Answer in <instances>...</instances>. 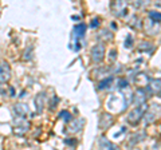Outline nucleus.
<instances>
[{"label": "nucleus", "mask_w": 161, "mask_h": 150, "mask_svg": "<svg viewBox=\"0 0 161 150\" xmlns=\"http://www.w3.org/2000/svg\"><path fill=\"white\" fill-rule=\"evenodd\" d=\"M98 26H99V19L98 18H94L93 21L90 23V27H91V28H97Z\"/></svg>", "instance_id": "14"}, {"label": "nucleus", "mask_w": 161, "mask_h": 150, "mask_svg": "<svg viewBox=\"0 0 161 150\" xmlns=\"http://www.w3.org/2000/svg\"><path fill=\"white\" fill-rule=\"evenodd\" d=\"M86 34V24L85 23H80V24H77L74 27V31H72V35L77 40H79L80 38H83Z\"/></svg>", "instance_id": "5"}, {"label": "nucleus", "mask_w": 161, "mask_h": 150, "mask_svg": "<svg viewBox=\"0 0 161 150\" xmlns=\"http://www.w3.org/2000/svg\"><path fill=\"white\" fill-rule=\"evenodd\" d=\"M112 83H113V78L109 76V78H106V79H103V80L99 82L98 88H99V90H105V88H107L110 85H112Z\"/></svg>", "instance_id": "10"}, {"label": "nucleus", "mask_w": 161, "mask_h": 150, "mask_svg": "<svg viewBox=\"0 0 161 150\" xmlns=\"http://www.w3.org/2000/svg\"><path fill=\"white\" fill-rule=\"evenodd\" d=\"M149 18H150V20L156 21V23H161V12H157V11H150Z\"/></svg>", "instance_id": "11"}, {"label": "nucleus", "mask_w": 161, "mask_h": 150, "mask_svg": "<svg viewBox=\"0 0 161 150\" xmlns=\"http://www.w3.org/2000/svg\"><path fill=\"white\" fill-rule=\"evenodd\" d=\"M90 56H91V60L94 63L99 64L102 60H103V56H105V47L103 44H95L93 48H91V52H90Z\"/></svg>", "instance_id": "2"}, {"label": "nucleus", "mask_w": 161, "mask_h": 150, "mask_svg": "<svg viewBox=\"0 0 161 150\" xmlns=\"http://www.w3.org/2000/svg\"><path fill=\"white\" fill-rule=\"evenodd\" d=\"M59 118L63 119L64 122H70V121H71V114H70L67 110H63V111L59 112Z\"/></svg>", "instance_id": "12"}, {"label": "nucleus", "mask_w": 161, "mask_h": 150, "mask_svg": "<svg viewBox=\"0 0 161 150\" xmlns=\"http://www.w3.org/2000/svg\"><path fill=\"white\" fill-rule=\"evenodd\" d=\"M11 78V66L8 62L1 60L0 62V80L1 82H7Z\"/></svg>", "instance_id": "3"}, {"label": "nucleus", "mask_w": 161, "mask_h": 150, "mask_svg": "<svg viewBox=\"0 0 161 150\" xmlns=\"http://www.w3.org/2000/svg\"><path fill=\"white\" fill-rule=\"evenodd\" d=\"M112 12L117 16H122L126 13V3L123 0H115L112 4Z\"/></svg>", "instance_id": "4"}, {"label": "nucleus", "mask_w": 161, "mask_h": 150, "mask_svg": "<svg viewBox=\"0 0 161 150\" xmlns=\"http://www.w3.org/2000/svg\"><path fill=\"white\" fill-rule=\"evenodd\" d=\"M82 123H83V121H80V119H75V121H72L71 123H70V127H69V130L71 131V133H78V131L82 129Z\"/></svg>", "instance_id": "8"}, {"label": "nucleus", "mask_w": 161, "mask_h": 150, "mask_svg": "<svg viewBox=\"0 0 161 150\" xmlns=\"http://www.w3.org/2000/svg\"><path fill=\"white\" fill-rule=\"evenodd\" d=\"M27 130H28V123H23V125L16 126L15 127V133L16 134H24Z\"/></svg>", "instance_id": "13"}, {"label": "nucleus", "mask_w": 161, "mask_h": 150, "mask_svg": "<svg viewBox=\"0 0 161 150\" xmlns=\"http://www.w3.org/2000/svg\"><path fill=\"white\" fill-rule=\"evenodd\" d=\"M131 46V36L129 35L128 36V39H126V43H125V47H130Z\"/></svg>", "instance_id": "15"}, {"label": "nucleus", "mask_w": 161, "mask_h": 150, "mask_svg": "<svg viewBox=\"0 0 161 150\" xmlns=\"http://www.w3.org/2000/svg\"><path fill=\"white\" fill-rule=\"evenodd\" d=\"M35 104H36V111L42 112L44 106H46V94H43V93L39 94V95L36 96V99H35Z\"/></svg>", "instance_id": "7"}, {"label": "nucleus", "mask_w": 161, "mask_h": 150, "mask_svg": "<svg viewBox=\"0 0 161 150\" xmlns=\"http://www.w3.org/2000/svg\"><path fill=\"white\" fill-rule=\"evenodd\" d=\"M145 110H146V104H140L138 107H136L128 117L129 123H130V125H137V123L142 119V117H144Z\"/></svg>", "instance_id": "1"}, {"label": "nucleus", "mask_w": 161, "mask_h": 150, "mask_svg": "<svg viewBox=\"0 0 161 150\" xmlns=\"http://www.w3.org/2000/svg\"><path fill=\"white\" fill-rule=\"evenodd\" d=\"M13 110H15V112L19 115L20 118H26L27 115H28V106L24 103H18L15 104V107H13Z\"/></svg>", "instance_id": "6"}, {"label": "nucleus", "mask_w": 161, "mask_h": 150, "mask_svg": "<svg viewBox=\"0 0 161 150\" xmlns=\"http://www.w3.org/2000/svg\"><path fill=\"white\" fill-rule=\"evenodd\" d=\"M99 146H101L102 149H115V145L109 142L105 137H101V139H99Z\"/></svg>", "instance_id": "9"}]
</instances>
